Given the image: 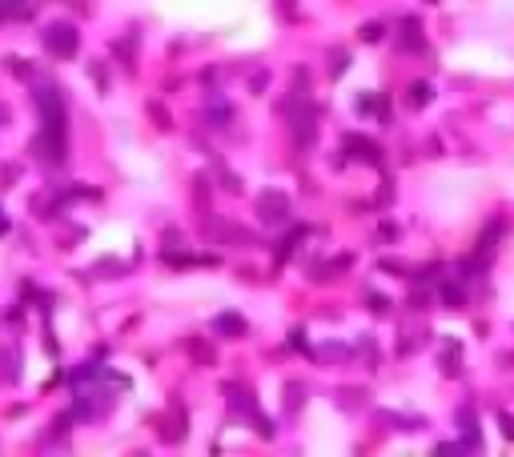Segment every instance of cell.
Returning a JSON list of instances; mask_svg holds the SVG:
<instances>
[{"mask_svg":"<svg viewBox=\"0 0 514 457\" xmlns=\"http://www.w3.org/2000/svg\"><path fill=\"white\" fill-rule=\"evenodd\" d=\"M498 425H502V434L514 441V417H511V413H502V417H498Z\"/></svg>","mask_w":514,"mask_h":457,"instance_id":"obj_8","label":"cell"},{"mask_svg":"<svg viewBox=\"0 0 514 457\" xmlns=\"http://www.w3.org/2000/svg\"><path fill=\"white\" fill-rule=\"evenodd\" d=\"M149 113H153V120H157L161 129H169V113H165V109H161V105H157V100L149 105Z\"/></svg>","mask_w":514,"mask_h":457,"instance_id":"obj_6","label":"cell"},{"mask_svg":"<svg viewBox=\"0 0 514 457\" xmlns=\"http://www.w3.org/2000/svg\"><path fill=\"white\" fill-rule=\"evenodd\" d=\"M189 353H193V357H197V361H213V349H205V345H189Z\"/></svg>","mask_w":514,"mask_h":457,"instance_id":"obj_7","label":"cell"},{"mask_svg":"<svg viewBox=\"0 0 514 457\" xmlns=\"http://www.w3.org/2000/svg\"><path fill=\"white\" fill-rule=\"evenodd\" d=\"M76 45H81V36H76V28H72L69 21L48 24V32H45V48L52 52V56L69 61V56H76Z\"/></svg>","mask_w":514,"mask_h":457,"instance_id":"obj_1","label":"cell"},{"mask_svg":"<svg viewBox=\"0 0 514 457\" xmlns=\"http://www.w3.org/2000/svg\"><path fill=\"white\" fill-rule=\"evenodd\" d=\"M217 333H225V337H245V321L237 317V313H221V317H217Z\"/></svg>","mask_w":514,"mask_h":457,"instance_id":"obj_4","label":"cell"},{"mask_svg":"<svg viewBox=\"0 0 514 457\" xmlns=\"http://www.w3.org/2000/svg\"><path fill=\"white\" fill-rule=\"evenodd\" d=\"M257 213H261V221H281V217L289 213V197L269 189V193H261V197H257Z\"/></svg>","mask_w":514,"mask_h":457,"instance_id":"obj_2","label":"cell"},{"mask_svg":"<svg viewBox=\"0 0 514 457\" xmlns=\"http://www.w3.org/2000/svg\"><path fill=\"white\" fill-rule=\"evenodd\" d=\"M426 100H430V89H426V85H414V89H410V105H426Z\"/></svg>","mask_w":514,"mask_h":457,"instance_id":"obj_5","label":"cell"},{"mask_svg":"<svg viewBox=\"0 0 514 457\" xmlns=\"http://www.w3.org/2000/svg\"><path fill=\"white\" fill-rule=\"evenodd\" d=\"M0 125H4V105H0Z\"/></svg>","mask_w":514,"mask_h":457,"instance_id":"obj_11","label":"cell"},{"mask_svg":"<svg viewBox=\"0 0 514 457\" xmlns=\"http://www.w3.org/2000/svg\"><path fill=\"white\" fill-rule=\"evenodd\" d=\"M0 17H4V8H0Z\"/></svg>","mask_w":514,"mask_h":457,"instance_id":"obj_12","label":"cell"},{"mask_svg":"<svg viewBox=\"0 0 514 457\" xmlns=\"http://www.w3.org/2000/svg\"><path fill=\"white\" fill-rule=\"evenodd\" d=\"M346 149H350L358 160H370V164H378V160H382V157H378V145L370 137H353V133H350V137H346Z\"/></svg>","mask_w":514,"mask_h":457,"instance_id":"obj_3","label":"cell"},{"mask_svg":"<svg viewBox=\"0 0 514 457\" xmlns=\"http://www.w3.org/2000/svg\"><path fill=\"white\" fill-rule=\"evenodd\" d=\"M370 305H374V313H386V309H390V301H382V297H370Z\"/></svg>","mask_w":514,"mask_h":457,"instance_id":"obj_10","label":"cell"},{"mask_svg":"<svg viewBox=\"0 0 514 457\" xmlns=\"http://www.w3.org/2000/svg\"><path fill=\"white\" fill-rule=\"evenodd\" d=\"M362 36H366V41H378V36H382V24H366Z\"/></svg>","mask_w":514,"mask_h":457,"instance_id":"obj_9","label":"cell"}]
</instances>
